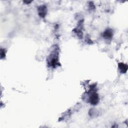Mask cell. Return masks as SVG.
<instances>
[{
  "instance_id": "obj_2",
  "label": "cell",
  "mask_w": 128,
  "mask_h": 128,
  "mask_svg": "<svg viewBox=\"0 0 128 128\" xmlns=\"http://www.w3.org/2000/svg\"><path fill=\"white\" fill-rule=\"evenodd\" d=\"M88 94H90L88 98V102L92 105L97 104L100 100V97L98 94L96 92H88Z\"/></svg>"
},
{
  "instance_id": "obj_3",
  "label": "cell",
  "mask_w": 128,
  "mask_h": 128,
  "mask_svg": "<svg viewBox=\"0 0 128 128\" xmlns=\"http://www.w3.org/2000/svg\"><path fill=\"white\" fill-rule=\"evenodd\" d=\"M48 9L45 5H41L38 7V16L41 18H44L47 14Z\"/></svg>"
},
{
  "instance_id": "obj_5",
  "label": "cell",
  "mask_w": 128,
  "mask_h": 128,
  "mask_svg": "<svg viewBox=\"0 0 128 128\" xmlns=\"http://www.w3.org/2000/svg\"><path fill=\"white\" fill-rule=\"evenodd\" d=\"M118 68L119 71L122 74H125L127 72L128 66L127 64L123 62H119L118 64Z\"/></svg>"
},
{
  "instance_id": "obj_7",
  "label": "cell",
  "mask_w": 128,
  "mask_h": 128,
  "mask_svg": "<svg viewBox=\"0 0 128 128\" xmlns=\"http://www.w3.org/2000/svg\"><path fill=\"white\" fill-rule=\"evenodd\" d=\"M0 56H1V58H2L3 57H5L6 52H5L4 50H3V49L1 48V50H0Z\"/></svg>"
},
{
  "instance_id": "obj_1",
  "label": "cell",
  "mask_w": 128,
  "mask_h": 128,
  "mask_svg": "<svg viewBox=\"0 0 128 128\" xmlns=\"http://www.w3.org/2000/svg\"><path fill=\"white\" fill-rule=\"evenodd\" d=\"M58 54L59 53L56 48H54L48 56L47 61L48 64L50 67L56 68L60 66V63L59 62Z\"/></svg>"
},
{
  "instance_id": "obj_4",
  "label": "cell",
  "mask_w": 128,
  "mask_h": 128,
  "mask_svg": "<svg viewBox=\"0 0 128 128\" xmlns=\"http://www.w3.org/2000/svg\"><path fill=\"white\" fill-rule=\"evenodd\" d=\"M113 36V30L111 28H108L106 30L103 34L102 36L106 40H110L112 38Z\"/></svg>"
},
{
  "instance_id": "obj_6",
  "label": "cell",
  "mask_w": 128,
  "mask_h": 128,
  "mask_svg": "<svg viewBox=\"0 0 128 128\" xmlns=\"http://www.w3.org/2000/svg\"><path fill=\"white\" fill-rule=\"evenodd\" d=\"M89 115L91 117H93V116L96 117V116H98V112L96 109H94V108L91 109L89 111Z\"/></svg>"
}]
</instances>
